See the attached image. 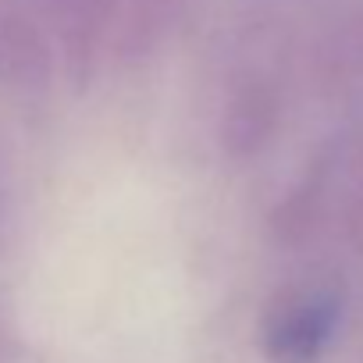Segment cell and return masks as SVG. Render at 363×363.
Masks as SVG:
<instances>
[{"mask_svg": "<svg viewBox=\"0 0 363 363\" xmlns=\"http://www.w3.org/2000/svg\"><path fill=\"white\" fill-rule=\"evenodd\" d=\"M342 320V289L331 281H299L267 303L260 345L271 363H317Z\"/></svg>", "mask_w": 363, "mask_h": 363, "instance_id": "6da1fadb", "label": "cell"}, {"mask_svg": "<svg viewBox=\"0 0 363 363\" xmlns=\"http://www.w3.org/2000/svg\"><path fill=\"white\" fill-rule=\"evenodd\" d=\"M278 121H281L278 89L267 79H242L228 93L221 121H218V139H221L225 157H232V160L260 157L271 146Z\"/></svg>", "mask_w": 363, "mask_h": 363, "instance_id": "7a4b0ae2", "label": "cell"}, {"mask_svg": "<svg viewBox=\"0 0 363 363\" xmlns=\"http://www.w3.org/2000/svg\"><path fill=\"white\" fill-rule=\"evenodd\" d=\"M178 0H111V65L150 54L167 29Z\"/></svg>", "mask_w": 363, "mask_h": 363, "instance_id": "3957f363", "label": "cell"}, {"mask_svg": "<svg viewBox=\"0 0 363 363\" xmlns=\"http://www.w3.org/2000/svg\"><path fill=\"white\" fill-rule=\"evenodd\" d=\"M317 72L331 86L363 82V11L342 18L317 50Z\"/></svg>", "mask_w": 363, "mask_h": 363, "instance_id": "277c9868", "label": "cell"}, {"mask_svg": "<svg viewBox=\"0 0 363 363\" xmlns=\"http://www.w3.org/2000/svg\"><path fill=\"white\" fill-rule=\"evenodd\" d=\"M4 207H8V189H4V171H0V221H4Z\"/></svg>", "mask_w": 363, "mask_h": 363, "instance_id": "5b68a950", "label": "cell"}]
</instances>
